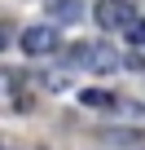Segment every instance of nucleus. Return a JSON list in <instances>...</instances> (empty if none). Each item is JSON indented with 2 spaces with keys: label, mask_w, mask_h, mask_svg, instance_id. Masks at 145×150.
Masks as SVG:
<instances>
[{
  "label": "nucleus",
  "mask_w": 145,
  "mask_h": 150,
  "mask_svg": "<svg viewBox=\"0 0 145 150\" xmlns=\"http://www.w3.org/2000/svg\"><path fill=\"white\" fill-rule=\"evenodd\" d=\"M136 18L127 9V0H97V27L101 31H127Z\"/></svg>",
  "instance_id": "1"
},
{
  "label": "nucleus",
  "mask_w": 145,
  "mask_h": 150,
  "mask_svg": "<svg viewBox=\"0 0 145 150\" xmlns=\"http://www.w3.org/2000/svg\"><path fill=\"white\" fill-rule=\"evenodd\" d=\"M53 49H57V31L53 27H27L22 31V53L27 57H44Z\"/></svg>",
  "instance_id": "2"
},
{
  "label": "nucleus",
  "mask_w": 145,
  "mask_h": 150,
  "mask_svg": "<svg viewBox=\"0 0 145 150\" xmlns=\"http://www.w3.org/2000/svg\"><path fill=\"white\" fill-rule=\"evenodd\" d=\"M84 106H114V97L101 88H84Z\"/></svg>",
  "instance_id": "3"
},
{
  "label": "nucleus",
  "mask_w": 145,
  "mask_h": 150,
  "mask_svg": "<svg viewBox=\"0 0 145 150\" xmlns=\"http://www.w3.org/2000/svg\"><path fill=\"white\" fill-rule=\"evenodd\" d=\"M57 18H79V0H53Z\"/></svg>",
  "instance_id": "4"
},
{
  "label": "nucleus",
  "mask_w": 145,
  "mask_h": 150,
  "mask_svg": "<svg viewBox=\"0 0 145 150\" xmlns=\"http://www.w3.org/2000/svg\"><path fill=\"white\" fill-rule=\"evenodd\" d=\"M127 40H132V44H145V22H132V27H127Z\"/></svg>",
  "instance_id": "5"
}]
</instances>
